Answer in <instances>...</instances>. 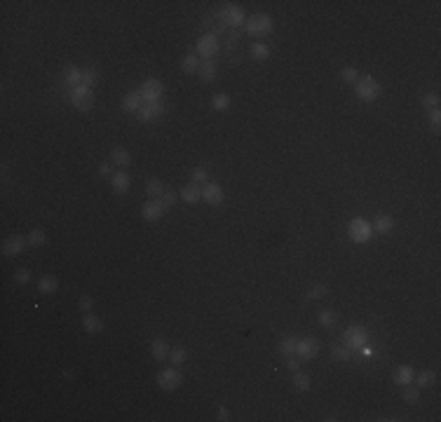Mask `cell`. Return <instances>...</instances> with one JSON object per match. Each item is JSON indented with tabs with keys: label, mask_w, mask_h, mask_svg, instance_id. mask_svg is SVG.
Masks as SVG:
<instances>
[{
	"label": "cell",
	"mask_w": 441,
	"mask_h": 422,
	"mask_svg": "<svg viewBox=\"0 0 441 422\" xmlns=\"http://www.w3.org/2000/svg\"><path fill=\"white\" fill-rule=\"evenodd\" d=\"M244 28H247L249 35H256V38H263V35H268L272 31V19L270 14H254V17H249L247 24H244Z\"/></svg>",
	"instance_id": "6da1fadb"
},
{
	"label": "cell",
	"mask_w": 441,
	"mask_h": 422,
	"mask_svg": "<svg viewBox=\"0 0 441 422\" xmlns=\"http://www.w3.org/2000/svg\"><path fill=\"white\" fill-rule=\"evenodd\" d=\"M221 50V40L216 33H204L202 38L197 40V56L204 59V61H211Z\"/></svg>",
	"instance_id": "7a4b0ae2"
},
{
	"label": "cell",
	"mask_w": 441,
	"mask_h": 422,
	"mask_svg": "<svg viewBox=\"0 0 441 422\" xmlns=\"http://www.w3.org/2000/svg\"><path fill=\"white\" fill-rule=\"evenodd\" d=\"M348 233H350V239H352V242L366 244L371 239V235H373V228H371V223L366 221V218H352L350 225H348Z\"/></svg>",
	"instance_id": "3957f363"
},
{
	"label": "cell",
	"mask_w": 441,
	"mask_h": 422,
	"mask_svg": "<svg viewBox=\"0 0 441 422\" xmlns=\"http://www.w3.org/2000/svg\"><path fill=\"white\" fill-rule=\"evenodd\" d=\"M218 19L226 26H230V28H239L242 24H247V17H244V10L239 5H232V3H228V5H223L221 7V12H218Z\"/></svg>",
	"instance_id": "277c9868"
},
{
	"label": "cell",
	"mask_w": 441,
	"mask_h": 422,
	"mask_svg": "<svg viewBox=\"0 0 441 422\" xmlns=\"http://www.w3.org/2000/svg\"><path fill=\"white\" fill-rule=\"evenodd\" d=\"M71 103L75 106L77 111H92L94 108L92 87H87V85H77V87H73L71 89Z\"/></svg>",
	"instance_id": "5b68a950"
},
{
	"label": "cell",
	"mask_w": 441,
	"mask_h": 422,
	"mask_svg": "<svg viewBox=\"0 0 441 422\" xmlns=\"http://www.w3.org/2000/svg\"><path fill=\"white\" fill-rule=\"evenodd\" d=\"M354 89H357V96L362 101H375L378 96H380V92H383L380 82H378L375 78H362V80H357Z\"/></svg>",
	"instance_id": "8992f818"
},
{
	"label": "cell",
	"mask_w": 441,
	"mask_h": 422,
	"mask_svg": "<svg viewBox=\"0 0 441 422\" xmlns=\"http://www.w3.org/2000/svg\"><path fill=\"white\" fill-rule=\"evenodd\" d=\"M183 383V373L178 371V366H171V368H165V371L157 373V385H160L165 392H174L178 389Z\"/></svg>",
	"instance_id": "52a82bcc"
},
{
	"label": "cell",
	"mask_w": 441,
	"mask_h": 422,
	"mask_svg": "<svg viewBox=\"0 0 441 422\" xmlns=\"http://www.w3.org/2000/svg\"><path fill=\"white\" fill-rule=\"evenodd\" d=\"M138 94H141V99H144V103H157V101L162 99V94H165V85L160 82V80H146L141 87H138Z\"/></svg>",
	"instance_id": "ba28073f"
},
{
	"label": "cell",
	"mask_w": 441,
	"mask_h": 422,
	"mask_svg": "<svg viewBox=\"0 0 441 422\" xmlns=\"http://www.w3.org/2000/svg\"><path fill=\"white\" fill-rule=\"evenodd\" d=\"M366 343H369V331H366L364 326L352 324V326L345 331V345H348L350 350H352V347H364Z\"/></svg>",
	"instance_id": "9c48e42d"
},
{
	"label": "cell",
	"mask_w": 441,
	"mask_h": 422,
	"mask_svg": "<svg viewBox=\"0 0 441 422\" xmlns=\"http://www.w3.org/2000/svg\"><path fill=\"white\" fill-rule=\"evenodd\" d=\"M319 354V340L317 338H303L296 345V356L298 359H314Z\"/></svg>",
	"instance_id": "30bf717a"
},
{
	"label": "cell",
	"mask_w": 441,
	"mask_h": 422,
	"mask_svg": "<svg viewBox=\"0 0 441 422\" xmlns=\"http://www.w3.org/2000/svg\"><path fill=\"white\" fill-rule=\"evenodd\" d=\"M165 111L167 108H165L162 101H157V103H144L141 108H138L136 117H138V122H153V120H157Z\"/></svg>",
	"instance_id": "8fae6325"
},
{
	"label": "cell",
	"mask_w": 441,
	"mask_h": 422,
	"mask_svg": "<svg viewBox=\"0 0 441 422\" xmlns=\"http://www.w3.org/2000/svg\"><path fill=\"white\" fill-rule=\"evenodd\" d=\"M202 200L209 206H218L221 202L226 200V193H223V188L218 183H207L202 185Z\"/></svg>",
	"instance_id": "7c38bea8"
},
{
	"label": "cell",
	"mask_w": 441,
	"mask_h": 422,
	"mask_svg": "<svg viewBox=\"0 0 441 422\" xmlns=\"http://www.w3.org/2000/svg\"><path fill=\"white\" fill-rule=\"evenodd\" d=\"M165 211L167 209L160 204V200H150V202H146V204H144V209H141V216H144V221L155 223V221H160Z\"/></svg>",
	"instance_id": "4fadbf2b"
},
{
	"label": "cell",
	"mask_w": 441,
	"mask_h": 422,
	"mask_svg": "<svg viewBox=\"0 0 441 422\" xmlns=\"http://www.w3.org/2000/svg\"><path fill=\"white\" fill-rule=\"evenodd\" d=\"M24 246H26V239H24L22 235H12V237L5 239V244H3V254L5 256H19L24 251Z\"/></svg>",
	"instance_id": "5bb4252c"
},
{
	"label": "cell",
	"mask_w": 441,
	"mask_h": 422,
	"mask_svg": "<svg viewBox=\"0 0 441 422\" xmlns=\"http://www.w3.org/2000/svg\"><path fill=\"white\" fill-rule=\"evenodd\" d=\"M110 185H113V190L115 193H127L129 185H132V178H129V174L122 169V172H115L113 176H110Z\"/></svg>",
	"instance_id": "9a60e30c"
},
{
	"label": "cell",
	"mask_w": 441,
	"mask_h": 422,
	"mask_svg": "<svg viewBox=\"0 0 441 422\" xmlns=\"http://www.w3.org/2000/svg\"><path fill=\"white\" fill-rule=\"evenodd\" d=\"M181 197H183V202H188V204H197V202H202V185H197V183L183 185Z\"/></svg>",
	"instance_id": "2e32d148"
},
{
	"label": "cell",
	"mask_w": 441,
	"mask_h": 422,
	"mask_svg": "<svg viewBox=\"0 0 441 422\" xmlns=\"http://www.w3.org/2000/svg\"><path fill=\"white\" fill-rule=\"evenodd\" d=\"M413 378H415V371L411 366H399L397 371H394V383L402 385V387H406V385H413Z\"/></svg>",
	"instance_id": "e0dca14e"
},
{
	"label": "cell",
	"mask_w": 441,
	"mask_h": 422,
	"mask_svg": "<svg viewBox=\"0 0 441 422\" xmlns=\"http://www.w3.org/2000/svg\"><path fill=\"white\" fill-rule=\"evenodd\" d=\"M64 85H68V87H77V85H83V71L75 66H66L64 68Z\"/></svg>",
	"instance_id": "ac0fdd59"
},
{
	"label": "cell",
	"mask_w": 441,
	"mask_h": 422,
	"mask_svg": "<svg viewBox=\"0 0 441 422\" xmlns=\"http://www.w3.org/2000/svg\"><path fill=\"white\" fill-rule=\"evenodd\" d=\"M150 354H153L157 361H165V356H169V345H167V340L155 338L153 343H150Z\"/></svg>",
	"instance_id": "d6986e66"
},
{
	"label": "cell",
	"mask_w": 441,
	"mask_h": 422,
	"mask_svg": "<svg viewBox=\"0 0 441 422\" xmlns=\"http://www.w3.org/2000/svg\"><path fill=\"white\" fill-rule=\"evenodd\" d=\"M199 78H202V82H214L216 80V73H218V66H216L214 61H202L199 64Z\"/></svg>",
	"instance_id": "ffe728a7"
},
{
	"label": "cell",
	"mask_w": 441,
	"mask_h": 422,
	"mask_svg": "<svg viewBox=\"0 0 441 422\" xmlns=\"http://www.w3.org/2000/svg\"><path fill=\"white\" fill-rule=\"evenodd\" d=\"M141 106H144V99H141V94H138V89L122 99V108H125L127 113H138V108H141Z\"/></svg>",
	"instance_id": "44dd1931"
},
{
	"label": "cell",
	"mask_w": 441,
	"mask_h": 422,
	"mask_svg": "<svg viewBox=\"0 0 441 422\" xmlns=\"http://www.w3.org/2000/svg\"><path fill=\"white\" fill-rule=\"evenodd\" d=\"M83 328L87 331L89 335H94V333H101V331H104V324H101L99 316H94L92 312H87L85 319H83Z\"/></svg>",
	"instance_id": "7402d4cb"
},
{
	"label": "cell",
	"mask_w": 441,
	"mask_h": 422,
	"mask_svg": "<svg viewBox=\"0 0 441 422\" xmlns=\"http://www.w3.org/2000/svg\"><path fill=\"white\" fill-rule=\"evenodd\" d=\"M392 228H394V218H392V216H387V214H380V216H375V221H373V230H375V233L387 235Z\"/></svg>",
	"instance_id": "603a6c76"
},
{
	"label": "cell",
	"mask_w": 441,
	"mask_h": 422,
	"mask_svg": "<svg viewBox=\"0 0 441 422\" xmlns=\"http://www.w3.org/2000/svg\"><path fill=\"white\" fill-rule=\"evenodd\" d=\"M38 289H40V293H45V296L56 293V289H59V282H56L54 275H45V277H40Z\"/></svg>",
	"instance_id": "cb8c5ba5"
},
{
	"label": "cell",
	"mask_w": 441,
	"mask_h": 422,
	"mask_svg": "<svg viewBox=\"0 0 441 422\" xmlns=\"http://www.w3.org/2000/svg\"><path fill=\"white\" fill-rule=\"evenodd\" d=\"M110 160L115 162L117 167H122V169L132 164V155H129L127 148H113V153H110Z\"/></svg>",
	"instance_id": "d4e9b609"
},
{
	"label": "cell",
	"mask_w": 441,
	"mask_h": 422,
	"mask_svg": "<svg viewBox=\"0 0 441 422\" xmlns=\"http://www.w3.org/2000/svg\"><path fill=\"white\" fill-rule=\"evenodd\" d=\"M413 380H415V387H418V389L432 387V385L436 383V373H434V371H420Z\"/></svg>",
	"instance_id": "484cf974"
},
{
	"label": "cell",
	"mask_w": 441,
	"mask_h": 422,
	"mask_svg": "<svg viewBox=\"0 0 441 422\" xmlns=\"http://www.w3.org/2000/svg\"><path fill=\"white\" fill-rule=\"evenodd\" d=\"M296 345H298V338H293V335H284V338H282V343H279V352L284 356L296 354Z\"/></svg>",
	"instance_id": "4316f807"
},
{
	"label": "cell",
	"mask_w": 441,
	"mask_h": 422,
	"mask_svg": "<svg viewBox=\"0 0 441 422\" xmlns=\"http://www.w3.org/2000/svg\"><path fill=\"white\" fill-rule=\"evenodd\" d=\"M199 56L197 54H188V56H183V61H181V68L186 73H197L199 71Z\"/></svg>",
	"instance_id": "83f0119b"
},
{
	"label": "cell",
	"mask_w": 441,
	"mask_h": 422,
	"mask_svg": "<svg viewBox=\"0 0 441 422\" xmlns=\"http://www.w3.org/2000/svg\"><path fill=\"white\" fill-rule=\"evenodd\" d=\"M146 193L153 197V200H157L162 193H165V185H162V181L160 178H150L148 183H146Z\"/></svg>",
	"instance_id": "f1b7e54d"
},
{
	"label": "cell",
	"mask_w": 441,
	"mask_h": 422,
	"mask_svg": "<svg viewBox=\"0 0 441 422\" xmlns=\"http://www.w3.org/2000/svg\"><path fill=\"white\" fill-rule=\"evenodd\" d=\"M317 319H319V324L324 328H333V326H336V322H338V314L333 310H322Z\"/></svg>",
	"instance_id": "f546056e"
},
{
	"label": "cell",
	"mask_w": 441,
	"mask_h": 422,
	"mask_svg": "<svg viewBox=\"0 0 441 422\" xmlns=\"http://www.w3.org/2000/svg\"><path fill=\"white\" fill-rule=\"evenodd\" d=\"M251 56H254L256 61H265L268 56H270V47L265 43H254V47H251Z\"/></svg>",
	"instance_id": "4dcf8cb0"
},
{
	"label": "cell",
	"mask_w": 441,
	"mask_h": 422,
	"mask_svg": "<svg viewBox=\"0 0 441 422\" xmlns=\"http://www.w3.org/2000/svg\"><path fill=\"white\" fill-rule=\"evenodd\" d=\"M293 387H296L298 392H310V375L296 371L293 373Z\"/></svg>",
	"instance_id": "1f68e13d"
},
{
	"label": "cell",
	"mask_w": 441,
	"mask_h": 422,
	"mask_svg": "<svg viewBox=\"0 0 441 422\" xmlns=\"http://www.w3.org/2000/svg\"><path fill=\"white\" fill-rule=\"evenodd\" d=\"M188 359V350H183V347H174V350H169V361L174 364V366H183Z\"/></svg>",
	"instance_id": "d6a6232c"
},
{
	"label": "cell",
	"mask_w": 441,
	"mask_h": 422,
	"mask_svg": "<svg viewBox=\"0 0 441 422\" xmlns=\"http://www.w3.org/2000/svg\"><path fill=\"white\" fill-rule=\"evenodd\" d=\"M402 399L406 401L408 406H415V404H418V399H420V389L413 387V385H406V387H404V396H402Z\"/></svg>",
	"instance_id": "836d02e7"
},
{
	"label": "cell",
	"mask_w": 441,
	"mask_h": 422,
	"mask_svg": "<svg viewBox=\"0 0 441 422\" xmlns=\"http://www.w3.org/2000/svg\"><path fill=\"white\" fill-rule=\"evenodd\" d=\"M331 356L336 361H350V356H352V350H350L348 345H336L333 350H331Z\"/></svg>",
	"instance_id": "e575fe53"
},
{
	"label": "cell",
	"mask_w": 441,
	"mask_h": 422,
	"mask_svg": "<svg viewBox=\"0 0 441 422\" xmlns=\"http://www.w3.org/2000/svg\"><path fill=\"white\" fill-rule=\"evenodd\" d=\"M26 242H28L31 246H43L45 242H47V235H45V230L35 228V230H31V235L26 237Z\"/></svg>",
	"instance_id": "d590c367"
},
{
	"label": "cell",
	"mask_w": 441,
	"mask_h": 422,
	"mask_svg": "<svg viewBox=\"0 0 441 422\" xmlns=\"http://www.w3.org/2000/svg\"><path fill=\"white\" fill-rule=\"evenodd\" d=\"M340 78H343V82H345V85H357L359 73H357V68H354V66H345L340 71Z\"/></svg>",
	"instance_id": "8d00e7d4"
},
{
	"label": "cell",
	"mask_w": 441,
	"mask_h": 422,
	"mask_svg": "<svg viewBox=\"0 0 441 422\" xmlns=\"http://www.w3.org/2000/svg\"><path fill=\"white\" fill-rule=\"evenodd\" d=\"M211 103H214L216 111H226L228 106H230V96L223 94V92H218V94H214V99H211Z\"/></svg>",
	"instance_id": "74e56055"
},
{
	"label": "cell",
	"mask_w": 441,
	"mask_h": 422,
	"mask_svg": "<svg viewBox=\"0 0 441 422\" xmlns=\"http://www.w3.org/2000/svg\"><path fill=\"white\" fill-rule=\"evenodd\" d=\"M96 78H99V73H96L94 66H89L83 71V85H87V87H94V85H96Z\"/></svg>",
	"instance_id": "f35d334b"
},
{
	"label": "cell",
	"mask_w": 441,
	"mask_h": 422,
	"mask_svg": "<svg viewBox=\"0 0 441 422\" xmlns=\"http://www.w3.org/2000/svg\"><path fill=\"white\" fill-rule=\"evenodd\" d=\"M190 176H193V183L202 185V183H207V178H209V174H207V169H204V167H195L193 172H190Z\"/></svg>",
	"instance_id": "ab89813d"
},
{
	"label": "cell",
	"mask_w": 441,
	"mask_h": 422,
	"mask_svg": "<svg viewBox=\"0 0 441 422\" xmlns=\"http://www.w3.org/2000/svg\"><path fill=\"white\" fill-rule=\"evenodd\" d=\"M157 200H160V204L165 206V209H169V206H174V202H176V193H174V190H165Z\"/></svg>",
	"instance_id": "60d3db41"
},
{
	"label": "cell",
	"mask_w": 441,
	"mask_h": 422,
	"mask_svg": "<svg viewBox=\"0 0 441 422\" xmlns=\"http://www.w3.org/2000/svg\"><path fill=\"white\" fill-rule=\"evenodd\" d=\"M329 293V289H326L324 284H314L312 289H310V293H308V298L310 300H317V298H324V296Z\"/></svg>",
	"instance_id": "b9f144b4"
},
{
	"label": "cell",
	"mask_w": 441,
	"mask_h": 422,
	"mask_svg": "<svg viewBox=\"0 0 441 422\" xmlns=\"http://www.w3.org/2000/svg\"><path fill=\"white\" fill-rule=\"evenodd\" d=\"M14 282H17L19 286H26V284L31 282V270H26V267L17 270V275H14Z\"/></svg>",
	"instance_id": "7bdbcfd3"
},
{
	"label": "cell",
	"mask_w": 441,
	"mask_h": 422,
	"mask_svg": "<svg viewBox=\"0 0 441 422\" xmlns=\"http://www.w3.org/2000/svg\"><path fill=\"white\" fill-rule=\"evenodd\" d=\"M420 103H423L425 108H436V106H439V96L436 94H425L423 99H420Z\"/></svg>",
	"instance_id": "ee69618b"
},
{
	"label": "cell",
	"mask_w": 441,
	"mask_h": 422,
	"mask_svg": "<svg viewBox=\"0 0 441 422\" xmlns=\"http://www.w3.org/2000/svg\"><path fill=\"white\" fill-rule=\"evenodd\" d=\"M287 368H289V371H293V373L300 371V361H298L296 354H289L287 356Z\"/></svg>",
	"instance_id": "f6af8a7d"
},
{
	"label": "cell",
	"mask_w": 441,
	"mask_h": 422,
	"mask_svg": "<svg viewBox=\"0 0 441 422\" xmlns=\"http://www.w3.org/2000/svg\"><path fill=\"white\" fill-rule=\"evenodd\" d=\"M92 305H94V300H92V296H83L80 298V310L87 314V312H92Z\"/></svg>",
	"instance_id": "bcb514c9"
},
{
	"label": "cell",
	"mask_w": 441,
	"mask_h": 422,
	"mask_svg": "<svg viewBox=\"0 0 441 422\" xmlns=\"http://www.w3.org/2000/svg\"><path fill=\"white\" fill-rule=\"evenodd\" d=\"M430 122L434 124V127H439V122H441V113H439V108H432V111H430Z\"/></svg>",
	"instance_id": "7dc6e473"
},
{
	"label": "cell",
	"mask_w": 441,
	"mask_h": 422,
	"mask_svg": "<svg viewBox=\"0 0 441 422\" xmlns=\"http://www.w3.org/2000/svg\"><path fill=\"white\" fill-rule=\"evenodd\" d=\"M216 415H218V420H223V422L230 420V411H228L226 406H218V411H216Z\"/></svg>",
	"instance_id": "c3c4849f"
},
{
	"label": "cell",
	"mask_w": 441,
	"mask_h": 422,
	"mask_svg": "<svg viewBox=\"0 0 441 422\" xmlns=\"http://www.w3.org/2000/svg\"><path fill=\"white\" fill-rule=\"evenodd\" d=\"M228 43L230 45L239 43V28H230V33H228Z\"/></svg>",
	"instance_id": "681fc988"
},
{
	"label": "cell",
	"mask_w": 441,
	"mask_h": 422,
	"mask_svg": "<svg viewBox=\"0 0 441 422\" xmlns=\"http://www.w3.org/2000/svg\"><path fill=\"white\" fill-rule=\"evenodd\" d=\"M99 174H101L104 178H108V174H113V169H110L108 162H101V164H99Z\"/></svg>",
	"instance_id": "f907efd6"
},
{
	"label": "cell",
	"mask_w": 441,
	"mask_h": 422,
	"mask_svg": "<svg viewBox=\"0 0 441 422\" xmlns=\"http://www.w3.org/2000/svg\"><path fill=\"white\" fill-rule=\"evenodd\" d=\"M362 352H364V356H375V350H373V347H369V345H364V347H362Z\"/></svg>",
	"instance_id": "816d5d0a"
}]
</instances>
